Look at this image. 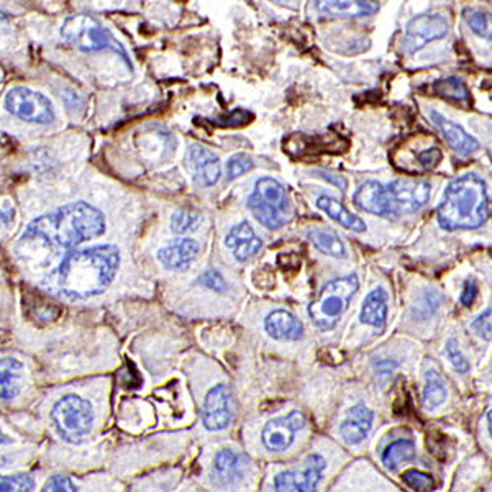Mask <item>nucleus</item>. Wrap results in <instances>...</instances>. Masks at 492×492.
I'll return each mask as SVG.
<instances>
[{
    "instance_id": "nucleus-1",
    "label": "nucleus",
    "mask_w": 492,
    "mask_h": 492,
    "mask_svg": "<svg viewBox=\"0 0 492 492\" xmlns=\"http://www.w3.org/2000/svg\"><path fill=\"white\" fill-rule=\"evenodd\" d=\"M120 266L117 246L97 245L66 255L56 273V287L71 301L99 296L114 283Z\"/></svg>"
},
{
    "instance_id": "nucleus-2",
    "label": "nucleus",
    "mask_w": 492,
    "mask_h": 492,
    "mask_svg": "<svg viewBox=\"0 0 492 492\" xmlns=\"http://www.w3.org/2000/svg\"><path fill=\"white\" fill-rule=\"evenodd\" d=\"M105 217L87 202H73L28 223L22 240H41L48 245L73 248L104 235Z\"/></svg>"
},
{
    "instance_id": "nucleus-3",
    "label": "nucleus",
    "mask_w": 492,
    "mask_h": 492,
    "mask_svg": "<svg viewBox=\"0 0 492 492\" xmlns=\"http://www.w3.org/2000/svg\"><path fill=\"white\" fill-rule=\"evenodd\" d=\"M489 215L487 187L476 174L456 178L438 205L437 219L445 230H474L481 227Z\"/></svg>"
},
{
    "instance_id": "nucleus-4",
    "label": "nucleus",
    "mask_w": 492,
    "mask_h": 492,
    "mask_svg": "<svg viewBox=\"0 0 492 492\" xmlns=\"http://www.w3.org/2000/svg\"><path fill=\"white\" fill-rule=\"evenodd\" d=\"M61 37L66 43L86 53L94 51H114L132 68L127 50L122 46L119 40L102 27L101 23L89 15H74L66 19L61 27Z\"/></svg>"
},
{
    "instance_id": "nucleus-5",
    "label": "nucleus",
    "mask_w": 492,
    "mask_h": 492,
    "mask_svg": "<svg viewBox=\"0 0 492 492\" xmlns=\"http://www.w3.org/2000/svg\"><path fill=\"white\" fill-rule=\"evenodd\" d=\"M360 287L356 274H348L323 286L319 297L309 305L310 319L323 332L335 328Z\"/></svg>"
},
{
    "instance_id": "nucleus-6",
    "label": "nucleus",
    "mask_w": 492,
    "mask_h": 492,
    "mask_svg": "<svg viewBox=\"0 0 492 492\" xmlns=\"http://www.w3.org/2000/svg\"><path fill=\"white\" fill-rule=\"evenodd\" d=\"M248 209L261 225L269 230L284 227L289 220V202L283 184L273 178H260L246 202Z\"/></svg>"
},
{
    "instance_id": "nucleus-7",
    "label": "nucleus",
    "mask_w": 492,
    "mask_h": 492,
    "mask_svg": "<svg viewBox=\"0 0 492 492\" xmlns=\"http://www.w3.org/2000/svg\"><path fill=\"white\" fill-rule=\"evenodd\" d=\"M51 420L64 442L79 443L91 433L94 410L86 399L76 394H68L56 402L51 410Z\"/></svg>"
},
{
    "instance_id": "nucleus-8",
    "label": "nucleus",
    "mask_w": 492,
    "mask_h": 492,
    "mask_svg": "<svg viewBox=\"0 0 492 492\" xmlns=\"http://www.w3.org/2000/svg\"><path fill=\"white\" fill-rule=\"evenodd\" d=\"M5 109L17 119L30 123L48 125L55 122L53 104L41 92L28 87H14L5 96Z\"/></svg>"
},
{
    "instance_id": "nucleus-9",
    "label": "nucleus",
    "mask_w": 492,
    "mask_h": 492,
    "mask_svg": "<svg viewBox=\"0 0 492 492\" xmlns=\"http://www.w3.org/2000/svg\"><path fill=\"white\" fill-rule=\"evenodd\" d=\"M392 214H412L422 209L430 201L432 186L420 179H396L386 186Z\"/></svg>"
},
{
    "instance_id": "nucleus-10",
    "label": "nucleus",
    "mask_w": 492,
    "mask_h": 492,
    "mask_svg": "<svg viewBox=\"0 0 492 492\" xmlns=\"http://www.w3.org/2000/svg\"><path fill=\"white\" fill-rule=\"evenodd\" d=\"M448 32H450V23L443 15H438V14L419 15L410 20L409 25L405 28L404 50L405 53L412 55L432 41L447 37Z\"/></svg>"
},
{
    "instance_id": "nucleus-11",
    "label": "nucleus",
    "mask_w": 492,
    "mask_h": 492,
    "mask_svg": "<svg viewBox=\"0 0 492 492\" xmlns=\"http://www.w3.org/2000/svg\"><path fill=\"white\" fill-rule=\"evenodd\" d=\"M327 468V461L319 453L309 458V465L302 471H283L274 478V492H319L322 474Z\"/></svg>"
},
{
    "instance_id": "nucleus-12",
    "label": "nucleus",
    "mask_w": 492,
    "mask_h": 492,
    "mask_svg": "<svg viewBox=\"0 0 492 492\" xmlns=\"http://www.w3.org/2000/svg\"><path fill=\"white\" fill-rule=\"evenodd\" d=\"M233 419V397L225 384L214 386L204 401L202 424L210 432L227 429Z\"/></svg>"
},
{
    "instance_id": "nucleus-13",
    "label": "nucleus",
    "mask_w": 492,
    "mask_h": 492,
    "mask_svg": "<svg viewBox=\"0 0 492 492\" xmlns=\"http://www.w3.org/2000/svg\"><path fill=\"white\" fill-rule=\"evenodd\" d=\"M305 427V415L301 410H291L287 415L269 420L261 432L263 445L271 451H284L294 443L296 433Z\"/></svg>"
},
{
    "instance_id": "nucleus-14",
    "label": "nucleus",
    "mask_w": 492,
    "mask_h": 492,
    "mask_svg": "<svg viewBox=\"0 0 492 492\" xmlns=\"http://www.w3.org/2000/svg\"><path fill=\"white\" fill-rule=\"evenodd\" d=\"M187 164L194 183L209 187L219 181L222 174L219 156L212 153L207 148L201 145L191 146L187 151Z\"/></svg>"
},
{
    "instance_id": "nucleus-15",
    "label": "nucleus",
    "mask_w": 492,
    "mask_h": 492,
    "mask_svg": "<svg viewBox=\"0 0 492 492\" xmlns=\"http://www.w3.org/2000/svg\"><path fill=\"white\" fill-rule=\"evenodd\" d=\"M374 412L365 402H358L348 409L347 419L340 425V435L348 445H360L373 429Z\"/></svg>"
},
{
    "instance_id": "nucleus-16",
    "label": "nucleus",
    "mask_w": 492,
    "mask_h": 492,
    "mask_svg": "<svg viewBox=\"0 0 492 492\" xmlns=\"http://www.w3.org/2000/svg\"><path fill=\"white\" fill-rule=\"evenodd\" d=\"M201 251V245L192 238H179L158 251V260L168 269L186 271Z\"/></svg>"
},
{
    "instance_id": "nucleus-17",
    "label": "nucleus",
    "mask_w": 492,
    "mask_h": 492,
    "mask_svg": "<svg viewBox=\"0 0 492 492\" xmlns=\"http://www.w3.org/2000/svg\"><path fill=\"white\" fill-rule=\"evenodd\" d=\"M430 119L437 125L438 130L443 133V137L447 140L450 148L456 151L458 155L469 156L479 150V141L471 137L465 128L460 127L455 122L448 120L447 117H443L442 114H438L435 110L430 112Z\"/></svg>"
},
{
    "instance_id": "nucleus-18",
    "label": "nucleus",
    "mask_w": 492,
    "mask_h": 492,
    "mask_svg": "<svg viewBox=\"0 0 492 492\" xmlns=\"http://www.w3.org/2000/svg\"><path fill=\"white\" fill-rule=\"evenodd\" d=\"M225 245L233 251V256L238 261H248L261 250L263 241L256 235L255 230L248 222H240L228 232Z\"/></svg>"
},
{
    "instance_id": "nucleus-19",
    "label": "nucleus",
    "mask_w": 492,
    "mask_h": 492,
    "mask_svg": "<svg viewBox=\"0 0 492 492\" xmlns=\"http://www.w3.org/2000/svg\"><path fill=\"white\" fill-rule=\"evenodd\" d=\"M248 460L245 455L233 450H222L214 460V479L220 486H232L237 483L245 474Z\"/></svg>"
},
{
    "instance_id": "nucleus-20",
    "label": "nucleus",
    "mask_w": 492,
    "mask_h": 492,
    "mask_svg": "<svg viewBox=\"0 0 492 492\" xmlns=\"http://www.w3.org/2000/svg\"><path fill=\"white\" fill-rule=\"evenodd\" d=\"M355 205L360 210H365L368 214L386 217L391 215V207H389V199H387V192L383 184L376 183V181H368L361 187H358V191L353 196Z\"/></svg>"
},
{
    "instance_id": "nucleus-21",
    "label": "nucleus",
    "mask_w": 492,
    "mask_h": 492,
    "mask_svg": "<svg viewBox=\"0 0 492 492\" xmlns=\"http://www.w3.org/2000/svg\"><path fill=\"white\" fill-rule=\"evenodd\" d=\"M265 330L274 340L297 342L304 337V325L287 310H273L265 319Z\"/></svg>"
},
{
    "instance_id": "nucleus-22",
    "label": "nucleus",
    "mask_w": 492,
    "mask_h": 492,
    "mask_svg": "<svg viewBox=\"0 0 492 492\" xmlns=\"http://www.w3.org/2000/svg\"><path fill=\"white\" fill-rule=\"evenodd\" d=\"M315 4L322 14H327L338 19L368 17L379 10L378 2H368V0H327V2H315Z\"/></svg>"
},
{
    "instance_id": "nucleus-23",
    "label": "nucleus",
    "mask_w": 492,
    "mask_h": 492,
    "mask_svg": "<svg viewBox=\"0 0 492 492\" xmlns=\"http://www.w3.org/2000/svg\"><path fill=\"white\" fill-rule=\"evenodd\" d=\"M387 292L383 287H376L374 291L366 296L360 319L366 325H371L378 332H383L387 323Z\"/></svg>"
},
{
    "instance_id": "nucleus-24",
    "label": "nucleus",
    "mask_w": 492,
    "mask_h": 492,
    "mask_svg": "<svg viewBox=\"0 0 492 492\" xmlns=\"http://www.w3.org/2000/svg\"><path fill=\"white\" fill-rule=\"evenodd\" d=\"M317 207L323 210L330 219L335 220L342 227L350 228V230L358 232V233H361L366 230L365 222L355 214H351L342 202L337 201L332 196H320L319 199H317Z\"/></svg>"
},
{
    "instance_id": "nucleus-25",
    "label": "nucleus",
    "mask_w": 492,
    "mask_h": 492,
    "mask_svg": "<svg viewBox=\"0 0 492 492\" xmlns=\"http://www.w3.org/2000/svg\"><path fill=\"white\" fill-rule=\"evenodd\" d=\"M23 365L15 358H0V399L10 401L20 394Z\"/></svg>"
},
{
    "instance_id": "nucleus-26",
    "label": "nucleus",
    "mask_w": 492,
    "mask_h": 492,
    "mask_svg": "<svg viewBox=\"0 0 492 492\" xmlns=\"http://www.w3.org/2000/svg\"><path fill=\"white\" fill-rule=\"evenodd\" d=\"M310 243L320 250L323 255L333 258H347V246L333 230L325 227H312L307 232Z\"/></svg>"
},
{
    "instance_id": "nucleus-27",
    "label": "nucleus",
    "mask_w": 492,
    "mask_h": 492,
    "mask_svg": "<svg viewBox=\"0 0 492 492\" xmlns=\"http://www.w3.org/2000/svg\"><path fill=\"white\" fill-rule=\"evenodd\" d=\"M448 387L445 379L437 369H429L425 373V386H424V407L427 410H435L443 402L447 401Z\"/></svg>"
},
{
    "instance_id": "nucleus-28",
    "label": "nucleus",
    "mask_w": 492,
    "mask_h": 492,
    "mask_svg": "<svg viewBox=\"0 0 492 492\" xmlns=\"http://www.w3.org/2000/svg\"><path fill=\"white\" fill-rule=\"evenodd\" d=\"M415 458V443L410 438H399L383 451V463L387 469H397L402 463Z\"/></svg>"
},
{
    "instance_id": "nucleus-29",
    "label": "nucleus",
    "mask_w": 492,
    "mask_h": 492,
    "mask_svg": "<svg viewBox=\"0 0 492 492\" xmlns=\"http://www.w3.org/2000/svg\"><path fill=\"white\" fill-rule=\"evenodd\" d=\"M465 22L478 37L492 41V14L481 9H466Z\"/></svg>"
},
{
    "instance_id": "nucleus-30",
    "label": "nucleus",
    "mask_w": 492,
    "mask_h": 492,
    "mask_svg": "<svg viewBox=\"0 0 492 492\" xmlns=\"http://www.w3.org/2000/svg\"><path fill=\"white\" fill-rule=\"evenodd\" d=\"M433 89H435L438 96L447 97L451 101L463 102L468 101V97H469V92L466 89L465 82L460 81L456 77H448L443 81H438Z\"/></svg>"
},
{
    "instance_id": "nucleus-31",
    "label": "nucleus",
    "mask_w": 492,
    "mask_h": 492,
    "mask_svg": "<svg viewBox=\"0 0 492 492\" xmlns=\"http://www.w3.org/2000/svg\"><path fill=\"white\" fill-rule=\"evenodd\" d=\"M35 481L28 474L0 476V492H33Z\"/></svg>"
},
{
    "instance_id": "nucleus-32",
    "label": "nucleus",
    "mask_w": 492,
    "mask_h": 492,
    "mask_svg": "<svg viewBox=\"0 0 492 492\" xmlns=\"http://www.w3.org/2000/svg\"><path fill=\"white\" fill-rule=\"evenodd\" d=\"M201 225V215L194 214L191 210H178L171 219V228L174 233L184 235L197 230Z\"/></svg>"
},
{
    "instance_id": "nucleus-33",
    "label": "nucleus",
    "mask_w": 492,
    "mask_h": 492,
    "mask_svg": "<svg viewBox=\"0 0 492 492\" xmlns=\"http://www.w3.org/2000/svg\"><path fill=\"white\" fill-rule=\"evenodd\" d=\"M402 479L412 489H417V491H433L437 487V483H435L433 476L429 473H424V471H419V469H407V471H404Z\"/></svg>"
},
{
    "instance_id": "nucleus-34",
    "label": "nucleus",
    "mask_w": 492,
    "mask_h": 492,
    "mask_svg": "<svg viewBox=\"0 0 492 492\" xmlns=\"http://www.w3.org/2000/svg\"><path fill=\"white\" fill-rule=\"evenodd\" d=\"M442 304V296L438 292H425L420 301L414 307V315L419 317L420 320L429 319Z\"/></svg>"
},
{
    "instance_id": "nucleus-35",
    "label": "nucleus",
    "mask_w": 492,
    "mask_h": 492,
    "mask_svg": "<svg viewBox=\"0 0 492 492\" xmlns=\"http://www.w3.org/2000/svg\"><path fill=\"white\" fill-rule=\"evenodd\" d=\"M445 353H447L450 363H451V366L455 368L458 373L466 374L469 371V361H468L465 353L461 351V348L458 347V342L450 340L447 343V347H445Z\"/></svg>"
},
{
    "instance_id": "nucleus-36",
    "label": "nucleus",
    "mask_w": 492,
    "mask_h": 492,
    "mask_svg": "<svg viewBox=\"0 0 492 492\" xmlns=\"http://www.w3.org/2000/svg\"><path fill=\"white\" fill-rule=\"evenodd\" d=\"M255 163L251 161V158L246 155L232 156L227 163L228 179H237L240 176L248 173L253 169Z\"/></svg>"
},
{
    "instance_id": "nucleus-37",
    "label": "nucleus",
    "mask_w": 492,
    "mask_h": 492,
    "mask_svg": "<svg viewBox=\"0 0 492 492\" xmlns=\"http://www.w3.org/2000/svg\"><path fill=\"white\" fill-rule=\"evenodd\" d=\"M253 120V114L246 112V110L237 109L235 112H230L227 115H222L219 119H215V123L220 127H241Z\"/></svg>"
},
{
    "instance_id": "nucleus-38",
    "label": "nucleus",
    "mask_w": 492,
    "mask_h": 492,
    "mask_svg": "<svg viewBox=\"0 0 492 492\" xmlns=\"http://www.w3.org/2000/svg\"><path fill=\"white\" fill-rule=\"evenodd\" d=\"M474 333L483 340H492V307L484 310L483 314L474 320Z\"/></svg>"
},
{
    "instance_id": "nucleus-39",
    "label": "nucleus",
    "mask_w": 492,
    "mask_h": 492,
    "mask_svg": "<svg viewBox=\"0 0 492 492\" xmlns=\"http://www.w3.org/2000/svg\"><path fill=\"white\" fill-rule=\"evenodd\" d=\"M41 492H76V486L71 481V478L63 476V474H56L46 481Z\"/></svg>"
},
{
    "instance_id": "nucleus-40",
    "label": "nucleus",
    "mask_w": 492,
    "mask_h": 492,
    "mask_svg": "<svg viewBox=\"0 0 492 492\" xmlns=\"http://www.w3.org/2000/svg\"><path fill=\"white\" fill-rule=\"evenodd\" d=\"M199 284L215 292H225L228 289V284L225 283V279L222 278V274L217 269H207L199 278Z\"/></svg>"
},
{
    "instance_id": "nucleus-41",
    "label": "nucleus",
    "mask_w": 492,
    "mask_h": 492,
    "mask_svg": "<svg viewBox=\"0 0 492 492\" xmlns=\"http://www.w3.org/2000/svg\"><path fill=\"white\" fill-rule=\"evenodd\" d=\"M442 151L438 148H430L422 151L419 155V163L425 168V169H433L440 161H442Z\"/></svg>"
},
{
    "instance_id": "nucleus-42",
    "label": "nucleus",
    "mask_w": 492,
    "mask_h": 492,
    "mask_svg": "<svg viewBox=\"0 0 492 492\" xmlns=\"http://www.w3.org/2000/svg\"><path fill=\"white\" fill-rule=\"evenodd\" d=\"M478 292H479V289H478V284H476V281H473V279L466 281L465 287H463V292H461V304L466 305V307L473 305L474 301H476V297H478Z\"/></svg>"
},
{
    "instance_id": "nucleus-43",
    "label": "nucleus",
    "mask_w": 492,
    "mask_h": 492,
    "mask_svg": "<svg viewBox=\"0 0 492 492\" xmlns=\"http://www.w3.org/2000/svg\"><path fill=\"white\" fill-rule=\"evenodd\" d=\"M14 220V210H5L0 207V225H7Z\"/></svg>"
},
{
    "instance_id": "nucleus-44",
    "label": "nucleus",
    "mask_w": 492,
    "mask_h": 492,
    "mask_svg": "<svg viewBox=\"0 0 492 492\" xmlns=\"http://www.w3.org/2000/svg\"><path fill=\"white\" fill-rule=\"evenodd\" d=\"M486 422H487V432H489V437L492 438V409L487 412Z\"/></svg>"
},
{
    "instance_id": "nucleus-45",
    "label": "nucleus",
    "mask_w": 492,
    "mask_h": 492,
    "mask_svg": "<svg viewBox=\"0 0 492 492\" xmlns=\"http://www.w3.org/2000/svg\"><path fill=\"white\" fill-rule=\"evenodd\" d=\"M10 438L0 430V445H5V443H9Z\"/></svg>"
},
{
    "instance_id": "nucleus-46",
    "label": "nucleus",
    "mask_w": 492,
    "mask_h": 492,
    "mask_svg": "<svg viewBox=\"0 0 492 492\" xmlns=\"http://www.w3.org/2000/svg\"><path fill=\"white\" fill-rule=\"evenodd\" d=\"M5 19H7V17H5V15L0 12V22H5Z\"/></svg>"
}]
</instances>
